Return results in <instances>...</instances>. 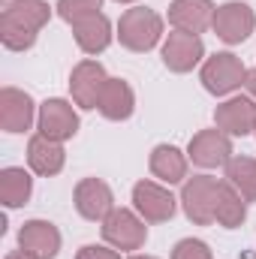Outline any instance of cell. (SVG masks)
Here are the masks:
<instances>
[{"instance_id":"cell-8","label":"cell","mask_w":256,"mask_h":259,"mask_svg":"<svg viewBox=\"0 0 256 259\" xmlns=\"http://www.w3.org/2000/svg\"><path fill=\"white\" fill-rule=\"evenodd\" d=\"M109 84V75L103 64L97 61H81L75 64L72 75H69V94H72V103L78 109H97L100 106V97Z\"/></svg>"},{"instance_id":"cell-24","label":"cell","mask_w":256,"mask_h":259,"mask_svg":"<svg viewBox=\"0 0 256 259\" xmlns=\"http://www.w3.org/2000/svg\"><path fill=\"white\" fill-rule=\"evenodd\" d=\"M55 9H58V15L64 18L66 24H75V21L100 12L103 9V0H58Z\"/></svg>"},{"instance_id":"cell-27","label":"cell","mask_w":256,"mask_h":259,"mask_svg":"<svg viewBox=\"0 0 256 259\" xmlns=\"http://www.w3.org/2000/svg\"><path fill=\"white\" fill-rule=\"evenodd\" d=\"M244 84H247V91H250V97L256 100V69H247V81H244Z\"/></svg>"},{"instance_id":"cell-4","label":"cell","mask_w":256,"mask_h":259,"mask_svg":"<svg viewBox=\"0 0 256 259\" xmlns=\"http://www.w3.org/2000/svg\"><path fill=\"white\" fill-rule=\"evenodd\" d=\"M103 238H106L109 247L124 250V253H133V250L145 247V241H148V226H145V220L139 217V211L112 208V214L103 220Z\"/></svg>"},{"instance_id":"cell-22","label":"cell","mask_w":256,"mask_h":259,"mask_svg":"<svg viewBox=\"0 0 256 259\" xmlns=\"http://www.w3.org/2000/svg\"><path fill=\"white\" fill-rule=\"evenodd\" d=\"M33 193V178L18 169V166H9L0 172V202L6 208H21Z\"/></svg>"},{"instance_id":"cell-3","label":"cell","mask_w":256,"mask_h":259,"mask_svg":"<svg viewBox=\"0 0 256 259\" xmlns=\"http://www.w3.org/2000/svg\"><path fill=\"white\" fill-rule=\"evenodd\" d=\"M202 88L214 97H226L232 91H238L247 81V66L241 64V58H235L232 52H217L214 58H208L202 64Z\"/></svg>"},{"instance_id":"cell-28","label":"cell","mask_w":256,"mask_h":259,"mask_svg":"<svg viewBox=\"0 0 256 259\" xmlns=\"http://www.w3.org/2000/svg\"><path fill=\"white\" fill-rule=\"evenodd\" d=\"M3 259H33L30 253H24V250H12V253H6Z\"/></svg>"},{"instance_id":"cell-30","label":"cell","mask_w":256,"mask_h":259,"mask_svg":"<svg viewBox=\"0 0 256 259\" xmlns=\"http://www.w3.org/2000/svg\"><path fill=\"white\" fill-rule=\"evenodd\" d=\"M118 3H133V0H118Z\"/></svg>"},{"instance_id":"cell-20","label":"cell","mask_w":256,"mask_h":259,"mask_svg":"<svg viewBox=\"0 0 256 259\" xmlns=\"http://www.w3.org/2000/svg\"><path fill=\"white\" fill-rule=\"evenodd\" d=\"M151 175L163 184H181L187 181V157L175 145H157L151 151Z\"/></svg>"},{"instance_id":"cell-23","label":"cell","mask_w":256,"mask_h":259,"mask_svg":"<svg viewBox=\"0 0 256 259\" xmlns=\"http://www.w3.org/2000/svg\"><path fill=\"white\" fill-rule=\"evenodd\" d=\"M226 184H232L244 202H256V160L253 157H232L226 163Z\"/></svg>"},{"instance_id":"cell-5","label":"cell","mask_w":256,"mask_h":259,"mask_svg":"<svg viewBox=\"0 0 256 259\" xmlns=\"http://www.w3.org/2000/svg\"><path fill=\"white\" fill-rule=\"evenodd\" d=\"M217 187L220 181L211 175H193L181 187V205L187 220L196 226H208L214 223V199H217Z\"/></svg>"},{"instance_id":"cell-1","label":"cell","mask_w":256,"mask_h":259,"mask_svg":"<svg viewBox=\"0 0 256 259\" xmlns=\"http://www.w3.org/2000/svg\"><path fill=\"white\" fill-rule=\"evenodd\" d=\"M49 18H52V6L46 0H12L0 15V42L9 52H27L33 49Z\"/></svg>"},{"instance_id":"cell-16","label":"cell","mask_w":256,"mask_h":259,"mask_svg":"<svg viewBox=\"0 0 256 259\" xmlns=\"http://www.w3.org/2000/svg\"><path fill=\"white\" fill-rule=\"evenodd\" d=\"M64 163H66L64 142H55V139H49L42 133L30 136V142H27V166L36 175L52 178V175H58L64 169Z\"/></svg>"},{"instance_id":"cell-12","label":"cell","mask_w":256,"mask_h":259,"mask_svg":"<svg viewBox=\"0 0 256 259\" xmlns=\"http://www.w3.org/2000/svg\"><path fill=\"white\" fill-rule=\"evenodd\" d=\"M163 64L169 66L172 72H190L193 66L202 61L205 55V46L196 33H187V30H172L163 42Z\"/></svg>"},{"instance_id":"cell-31","label":"cell","mask_w":256,"mask_h":259,"mask_svg":"<svg viewBox=\"0 0 256 259\" xmlns=\"http://www.w3.org/2000/svg\"><path fill=\"white\" fill-rule=\"evenodd\" d=\"M253 133H256V127H253Z\"/></svg>"},{"instance_id":"cell-2","label":"cell","mask_w":256,"mask_h":259,"mask_svg":"<svg viewBox=\"0 0 256 259\" xmlns=\"http://www.w3.org/2000/svg\"><path fill=\"white\" fill-rule=\"evenodd\" d=\"M163 36V18L148 6H133L118 21V39L130 52H151Z\"/></svg>"},{"instance_id":"cell-9","label":"cell","mask_w":256,"mask_h":259,"mask_svg":"<svg viewBox=\"0 0 256 259\" xmlns=\"http://www.w3.org/2000/svg\"><path fill=\"white\" fill-rule=\"evenodd\" d=\"M187 157L199 169H217L232 160V142L223 130H202L187 145Z\"/></svg>"},{"instance_id":"cell-7","label":"cell","mask_w":256,"mask_h":259,"mask_svg":"<svg viewBox=\"0 0 256 259\" xmlns=\"http://www.w3.org/2000/svg\"><path fill=\"white\" fill-rule=\"evenodd\" d=\"M211 27H214V33H217L226 46H238V42H244V39L253 33L256 15L247 3L232 0V3H223V6L214 9Z\"/></svg>"},{"instance_id":"cell-15","label":"cell","mask_w":256,"mask_h":259,"mask_svg":"<svg viewBox=\"0 0 256 259\" xmlns=\"http://www.w3.org/2000/svg\"><path fill=\"white\" fill-rule=\"evenodd\" d=\"M33 100L30 94L18 91V88H3L0 91V127L6 133H27L33 124Z\"/></svg>"},{"instance_id":"cell-6","label":"cell","mask_w":256,"mask_h":259,"mask_svg":"<svg viewBox=\"0 0 256 259\" xmlns=\"http://www.w3.org/2000/svg\"><path fill=\"white\" fill-rule=\"evenodd\" d=\"M133 205H136V211L145 223H166V220L175 217V208H178L169 187H163L157 181H148V178L133 187Z\"/></svg>"},{"instance_id":"cell-13","label":"cell","mask_w":256,"mask_h":259,"mask_svg":"<svg viewBox=\"0 0 256 259\" xmlns=\"http://www.w3.org/2000/svg\"><path fill=\"white\" fill-rule=\"evenodd\" d=\"M18 247L33 259H55L61 250V232L49 220H27L18 232Z\"/></svg>"},{"instance_id":"cell-19","label":"cell","mask_w":256,"mask_h":259,"mask_svg":"<svg viewBox=\"0 0 256 259\" xmlns=\"http://www.w3.org/2000/svg\"><path fill=\"white\" fill-rule=\"evenodd\" d=\"M97 109L106 121H127L133 115V109H136V94L124 78H109Z\"/></svg>"},{"instance_id":"cell-11","label":"cell","mask_w":256,"mask_h":259,"mask_svg":"<svg viewBox=\"0 0 256 259\" xmlns=\"http://www.w3.org/2000/svg\"><path fill=\"white\" fill-rule=\"evenodd\" d=\"M36 124H39L42 136H49L55 142H66L78 133V115H75L72 103H66V100H46L39 106Z\"/></svg>"},{"instance_id":"cell-21","label":"cell","mask_w":256,"mask_h":259,"mask_svg":"<svg viewBox=\"0 0 256 259\" xmlns=\"http://www.w3.org/2000/svg\"><path fill=\"white\" fill-rule=\"evenodd\" d=\"M244 217H247V208H244L241 193L232 184L220 181L217 199H214V223H220L223 229H235V226L244 223Z\"/></svg>"},{"instance_id":"cell-25","label":"cell","mask_w":256,"mask_h":259,"mask_svg":"<svg viewBox=\"0 0 256 259\" xmlns=\"http://www.w3.org/2000/svg\"><path fill=\"white\" fill-rule=\"evenodd\" d=\"M172 259H214L211 256V247L199 238H181L175 247H172Z\"/></svg>"},{"instance_id":"cell-14","label":"cell","mask_w":256,"mask_h":259,"mask_svg":"<svg viewBox=\"0 0 256 259\" xmlns=\"http://www.w3.org/2000/svg\"><path fill=\"white\" fill-rule=\"evenodd\" d=\"M214 124L226 136H247L256 127V103L250 97H232L214 109Z\"/></svg>"},{"instance_id":"cell-26","label":"cell","mask_w":256,"mask_h":259,"mask_svg":"<svg viewBox=\"0 0 256 259\" xmlns=\"http://www.w3.org/2000/svg\"><path fill=\"white\" fill-rule=\"evenodd\" d=\"M75 259H121V253L115 247H103V244H84Z\"/></svg>"},{"instance_id":"cell-18","label":"cell","mask_w":256,"mask_h":259,"mask_svg":"<svg viewBox=\"0 0 256 259\" xmlns=\"http://www.w3.org/2000/svg\"><path fill=\"white\" fill-rule=\"evenodd\" d=\"M72 36H75V42L84 55H100L112 42V21L103 12H94V15L72 24Z\"/></svg>"},{"instance_id":"cell-29","label":"cell","mask_w":256,"mask_h":259,"mask_svg":"<svg viewBox=\"0 0 256 259\" xmlns=\"http://www.w3.org/2000/svg\"><path fill=\"white\" fill-rule=\"evenodd\" d=\"M130 259H157V256H148V253H145V256H142V253H133Z\"/></svg>"},{"instance_id":"cell-17","label":"cell","mask_w":256,"mask_h":259,"mask_svg":"<svg viewBox=\"0 0 256 259\" xmlns=\"http://www.w3.org/2000/svg\"><path fill=\"white\" fill-rule=\"evenodd\" d=\"M214 21V3L211 0H172L169 6V24L175 30H187V33H202L208 30Z\"/></svg>"},{"instance_id":"cell-10","label":"cell","mask_w":256,"mask_h":259,"mask_svg":"<svg viewBox=\"0 0 256 259\" xmlns=\"http://www.w3.org/2000/svg\"><path fill=\"white\" fill-rule=\"evenodd\" d=\"M72 202H75V211L84 217V220H106L115 208V196H112V187L100 178H81L75 184V193H72Z\"/></svg>"}]
</instances>
